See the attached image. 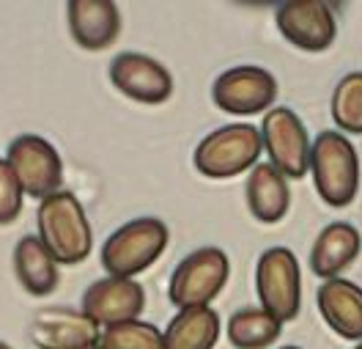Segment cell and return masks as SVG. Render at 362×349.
<instances>
[{
    "instance_id": "6da1fadb",
    "label": "cell",
    "mask_w": 362,
    "mask_h": 349,
    "mask_svg": "<svg viewBox=\"0 0 362 349\" xmlns=\"http://www.w3.org/2000/svg\"><path fill=\"white\" fill-rule=\"evenodd\" d=\"M36 223H39V239L45 242V248L58 264L86 261L93 245V234L86 210L74 193L61 190L45 198L36 212Z\"/></svg>"
},
{
    "instance_id": "7a4b0ae2",
    "label": "cell",
    "mask_w": 362,
    "mask_h": 349,
    "mask_svg": "<svg viewBox=\"0 0 362 349\" xmlns=\"http://www.w3.org/2000/svg\"><path fill=\"white\" fill-rule=\"evenodd\" d=\"M310 173L324 204L343 210L360 190V157L343 132H321L310 143Z\"/></svg>"
},
{
    "instance_id": "3957f363",
    "label": "cell",
    "mask_w": 362,
    "mask_h": 349,
    "mask_svg": "<svg viewBox=\"0 0 362 349\" xmlns=\"http://www.w3.org/2000/svg\"><path fill=\"white\" fill-rule=\"evenodd\" d=\"M170 242L168 226L157 217H137L115 229L102 245V267L110 278H135L157 261Z\"/></svg>"
},
{
    "instance_id": "277c9868",
    "label": "cell",
    "mask_w": 362,
    "mask_h": 349,
    "mask_svg": "<svg viewBox=\"0 0 362 349\" xmlns=\"http://www.w3.org/2000/svg\"><path fill=\"white\" fill-rule=\"evenodd\" d=\"M264 140L252 124H228L209 132L195 149V168L206 179H233L258 165Z\"/></svg>"
},
{
    "instance_id": "5b68a950",
    "label": "cell",
    "mask_w": 362,
    "mask_h": 349,
    "mask_svg": "<svg viewBox=\"0 0 362 349\" xmlns=\"http://www.w3.org/2000/svg\"><path fill=\"white\" fill-rule=\"evenodd\" d=\"M230 273L228 256L220 248H201L173 270L168 297L176 308H209V303L223 292Z\"/></svg>"
},
{
    "instance_id": "8992f818",
    "label": "cell",
    "mask_w": 362,
    "mask_h": 349,
    "mask_svg": "<svg viewBox=\"0 0 362 349\" xmlns=\"http://www.w3.org/2000/svg\"><path fill=\"white\" fill-rule=\"evenodd\" d=\"M255 289L261 308L277 322H291L299 316L302 278H299V261L288 248H269L258 258Z\"/></svg>"
},
{
    "instance_id": "52a82bcc",
    "label": "cell",
    "mask_w": 362,
    "mask_h": 349,
    "mask_svg": "<svg viewBox=\"0 0 362 349\" xmlns=\"http://www.w3.org/2000/svg\"><path fill=\"white\" fill-rule=\"evenodd\" d=\"M6 163L14 171L23 193H28V195L45 201L49 195L61 193L64 163H61V154L55 151V146L49 140L39 138V135H20V138H14L8 143Z\"/></svg>"
},
{
    "instance_id": "ba28073f",
    "label": "cell",
    "mask_w": 362,
    "mask_h": 349,
    "mask_svg": "<svg viewBox=\"0 0 362 349\" xmlns=\"http://www.w3.org/2000/svg\"><path fill=\"white\" fill-rule=\"evenodd\" d=\"M211 99L230 116H255L277 102V80L264 67H233L214 80Z\"/></svg>"
},
{
    "instance_id": "9c48e42d",
    "label": "cell",
    "mask_w": 362,
    "mask_h": 349,
    "mask_svg": "<svg viewBox=\"0 0 362 349\" xmlns=\"http://www.w3.org/2000/svg\"><path fill=\"white\" fill-rule=\"evenodd\" d=\"M261 140L272 165L286 179H302L310 171V140L308 130L288 108H272L261 124Z\"/></svg>"
},
{
    "instance_id": "30bf717a",
    "label": "cell",
    "mask_w": 362,
    "mask_h": 349,
    "mask_svg": "<svg viewBox=\"0 0 362 349\" xmlns=\"http://www.w3.org/2000/svg\"><path fill=\"white\" fill-rule=\"evenodd\" d=\"M277 28L299 50L308 52H324L332 47L338 25L329 3L324 0H288L277 8Z\"/></svg>"
},
{
    "instance_id": "8fae6325",
    "label": "cell",
    "mask_w": 362,
    "mask_h": 349,
    "mask_svg": "<svg viewBox=\"0 0 362 349\" xmlns=\"http://www.w3.org/2000/svg\"><path fill=\"white\" fill-rule=\"evenodd\" d=\"M146 308V289L132 278H102L83 294V314L90 322L113 327L135 322Z\"/></svg>"
},
{
    "instance_id": "7c38bea8",
    "label": "cell",
    "mask_w": 362,
    "mask_h": 349,
    "mask_svg": "<svg viewBox=\"0 0 362 349\" xmlns=\"http://www.w3.org/2000/svg\"><path fill=\"white\" fill-rule=\"evenodd\" d=\"M110 80L118 91L143 105H162L173 93V77L157 58L121 52L110 64Z\"/></svg>"
},
{
    "instance_id": "4fadbf2b",
    "label": "cell",
    "mask_w": 362,
    "mask_h": 349,
    "mask_svg": "<svg viewBox=\"0 0 362 349\" xmlns=\"http://www.w3.org/2000/svg\"><path fill=\"white\" fill-rule=\"evenodd\" d=\"M28 336L39 349H90L99 347L102 330L83 311L49 308L30 322Z\"/></svg>"
},
{
    "instance_id": "5bb4252c",
    "label": "cell",
    "mask_w": 362,
    "mask_h": 349,
    "mask_svg": "<svg viewBox=\"0 0 362 349\" xmlns=\"http://www.w3.org/2000/svg\"><path fill=\"white\" fill-rule=\"evenodd\" d=\"M69 33L83 50H105L121 33V14L113 0H71L66 6Z\"/></svg>"
},
{
    "instance_id": "9a60e30c",
    "label": "cell",
    "mask_w": 362,
    "mask_h": 349,
    "mask_svg": "<svg viewBox=\"0 0 362 349\" xmlns=\"http://www.w3.org/2000/svg\"><path fill=\"white\" fill-rule=\"evenodd\" d=\"M318 311L324 322L346 341H362V289L346 278L324 280L318 286Z\"/></svg>"
},
{
    "instance_id": "2e32d148",
    "label": "cell",
    "mask_w": 362,
    "mask_h": 349,
    "mask_svg": "<svg viewBox=\"0 0 362 349\" xmlns=\"http://www.w3.org/2000/svg\"><path fill=\"white\" fill-rule=\"evenodd\" d=\"M362 236L351 223H329L324 231L316 236L313 251H310V270L318 278H338L340 273H346L354 258L360 256Z\"/></svg>"
},
{
    "instance_id": "e0dca14e",
    "label": "cell",
    "mask_w": 362,
    "mask_h": 349,
    "mask_svg": "<svg viewBox=\"0 0 362 349\" xmlns=\"http://www.w3.org/2000/svg\"><path fill=\"white\" fill-rule=\"evenodd\" d=\"M245 195H247V207L252 217L261 223H269V226L280 223L291 207L288 179L272 163H258L250 171Z\"/></svg>"
},
{
    "instance_id": "ac0fdd59",
    "label": "cell",
    "mask_w": 362,
    "mask_h": 349,
    "mask_svg": "<svg viewBox=\"0 0 362 349\" xmlns=\"http://www.w3.org/2000/svg\"><path fill=\"white\" fill-rule=\"evenodd\" d=\"M14 270L23 289L33 297H47L58 289L61 270L39 236H23L14 248Z\"/></svg>"
},
{
    "instance_id": "d6986e66",
    "label": "cell",
    "mask_w": 362,
    "mask_h": 349,
    "mask_svg": "<svg viewBox=\"0 0 362 349\" xmlns=\"http://www.w3.org/2000/svg\"><path fill=\"white\" fill-rule=\"evenodd\" d=\"M220 316L214 308H184L162 333V349H214Z\"/></svg>"
},
{
    "instance_id": "ffe728a7",
    "label": "cell",
    "mask_w": 362,
    "mask_h": 349,
    "mask_svg": "<svg viewBox=\"0 0 362 349\" xmlns=\"http://www.w3.org/2000/svg\"><path fill=\"white\" fill-rule=\"evenodd\" d=\"M283 333V322H277L264 308H242L228 322V338L236 349H267Z\"/></svg>"
},
{
    "instance_id": "44dd1931",
    "label": "cell",
    "mask_w": 362,
    "mask_h": 349,
    "mask_svg": "<svg viewBox=\"0 0 362 349\" xmlns=\"http://www.w3.org/2000/svg\"><path fill=\"white\" fill-rule=\"evenodd\" d=\"M332 121L349 135H362V71H351L332 91Z\"/></svg>"
},
{
    "instance_id": "7402d4cb",
    "label": "cell",
    "mask_w": 362,
    "mask_h": 349,
    "mask_svg": "<svg viewBox=\"0 0 362 349\" xmlns=\"http://www.w3.org/2000/svg\"><path fill=\"white\" fill-rule=\"evenodd\" d=\"M99 349H162V333L151 322H121L105 327Z\"/></svg>"
},
{
    "instance_id": "603a6c76",
    "label": "cell",
    "mask_w": 362,
    "mask_h": 349,
    "mask_svg": "<svg viewBox=\"0 0 362 349\" xmlns=\"http://www.w3.org/2000/svg\"><path fill=\"white\" fill-rule=\"evenodd\" d=\"M23 212V187L6 160H0V226H8Z\"/></svg>"
},
{
    "instance_id": "cb8c5ba5",
    "label": "cell",
    "mask_w": 362,
    "mask_h": 349,
    "mask_svg": "<svg viewBox=\"0 0 362 349\" xmlns=\"http://www.w3.org/2000/svg\"><path fill=\"white\" fill-rule=\"evenodd\" d=\"M0 349H11V347H8V344H3V341H0Z\"/></svg>"
},
{
    "instance_id": "d4e9b609",
    "label": "cell",
    "mask_w": 362,
    "mask_h": 349,
    "mask_svg": "<svg viewBox=\"0 0 362 349\" xmlns=\"http://www.w3.org/2000/svg\"><path fill=\"white\" fill-rule=\"evenodd\" d=\"M280 349H299V347H280Z\"/></svg>"
},
{
    "instance_id": "484cf974",
    "label": "cell",
    "mask_w": 362,
    "mask_h": 349,
    "mask_svg": "<svg viewBox=\"0 0 362 349\" xmlns=\"http://www.w3.org/2000/svg\"><path fill=\"white\" fill-rule=\"evenodd\" d=\"M354 349H362V344H357V347H354Z\"/></svg>"
},
{
    "instance_id": "4316f807",
    "label": "cell",
    "mask_w": 362,
    "mask_h": 349,
    "mask_svg": "<svg viewBox=\"0 0 362 349\" xmlns=\"http://www.w3.org/2000/svg\"><path fill=\"white\" fill-rule=\"evenodd\" d=\"M90 349H99V347H90Z\"/></svg>"
}]
</instances>
